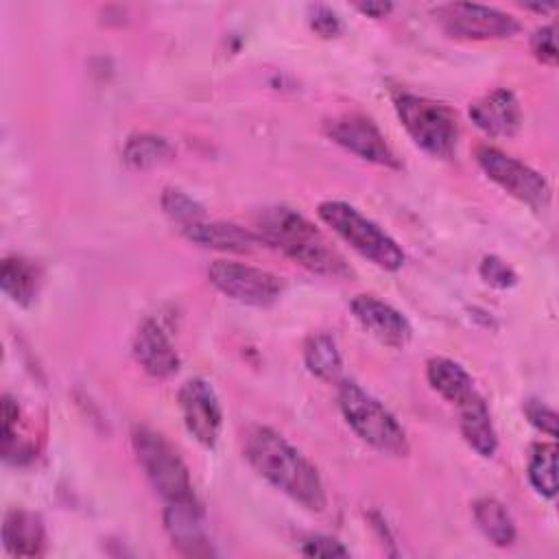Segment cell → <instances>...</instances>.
Here are the masks:
<instances>
[{
    "instance_id": "1",
    "label": "cell",
    "mask_w": 559,
    "mask_h": 559,
    "mask_svg": "<svg viewBox=\"0 0 559 559\" xmlns=\"http://www.w3.org/2000/svg\"><path fill=\"white\" fill-rule=\"evenodd\" d=\"M242 454L266 483L304 509H325L328 498L319 469L277 430L269 426L247 428L242 435Z\"/></svg>"
},
{
    "instance_id": "2",
    "label": "cell",
    "mask_w": 559,
    "mask_h": 559,
    "mask_svg": "<svg viewBox=\"0 0 559 559\" xmlns=\"http://www.w3.org/2000/svg\"><path fill=\"white\" fill-rule=\"evenodd\" d=\"M255 234L262 245L280 249L304 269L323 277H349L352 269L332 247L323 231L293 207H264L255 218Z\"/></svg>"
},
{
    "instance_id": "3",
    "label": "cell",
    "mask_w": 559,
    "mask_h": 559,
    "mask_svg": "<svg viewBox=\"0 0 559 559\" xmlns=\"http://www.w3.org/2000/svg\"><path fill=\"white\" fill-rule=\"evenodd\" d=\"M338 406L360 441L389 456L408 454V439L395 415L360 384L343 380L338 386Z\"/></svg>"
},
{
    "instance_id": "4",
    "label": "cell",
    "mask_w": 559,
    "mask_h": 559,
    "mask_svg": "<svg viewBox=\"0 0 559 559\" xmlns=\"http://www.w3.org/2000/svg\"><path fill=\"white\" fill-rule=\"evenodd\" d=\"M319 218L343 238L354 251L367 258L371 264L384 271H400L404 266V251L395 238H391L378 223L360 214L345 201H323L317 207Z\"/></svg>"
},
{
    "instance_id": "5",
    "label": "cell",
    "mask_w": 559,
    "mask_h": 559,
    "mask_svg": "<svg viewBox=\"0 0 559 559\" xmlns=\"http://www.w3.org/2000/svg\"><path fill=\"white\" fill-rule=\"evenodd\" d=\"M131 445L144 476L164 504L197 500L188 465L162 432L148 426H133Z\"/></svg>"
},
{
    "instance_id": "6",
    "label": "cell",
    "mask_w": 559,
    "mask_h": 559,
    "mask_svg": "<svg viewBox=\"0 0 559 559\" xmlns=\"http://www.w3.org/2000/svg\"><path fill=\"white\" fill-rule=\"evenodd\" d=\"M393 105L402 127L421 151L439 159L452 157L459 140V118L445 103L402 92Z\"/></svg>"
},
{
    "instance_id": "7",
    "label": "cell",
    "mask_w": 559,
    "mask_h": 559,
    "mask_svg": "<svg viewBox=\"0 0 559 559\" xmlns=\"http://www.w3.org/2000/svg\"><path fill=\"white\" fill-rule=\"evenodd\" d=\"M476 162L496 186L520 203L533 210H546L550 205L552 192L546 177L518 157H511L496 146L480 144L476 148Z\"/></svg>"
},
{
    "instance_id": "8",
    "label": "cell",
    "mask_w": 559,
    "mask_h": 559,
    "mask_svg": "<svg viewBox=\"0 0 559 559\" xmlns=\"http://www.w3.org/2000/svg\"><path fill=\"white\" fill-rule=\"evenodd\" d=\"M207 280L225 297L253 308L273 306L284 288L277 275L234 260H214L207 266Z\"/></svg>"
},
{
    "instance_id": "9",
    "label": "cell",
    "mask_w": 559,
    "mask_h": 559,
    "mask_svg": "<svg viewBox=\"0 0 559 559\" xmlns=\"http://www.w3.org/2000/svg\"><path fill=\"white\" fill-rule=\"evenodd\" d=\"M435 15L443 31L456 39H504L522 28L515 15L476 2L441 4Z\"/></svg>"
},
{
    "instance_id": "10",
    "label": "cell",
    "mask_w": 559,
    "mask_h": 559,
    "mask_svg": "<svg viewBox=\"0 0 559 559\" xmlns=\"http://www.w3.org/2000/svg\"><path fill=\"white\" fill-rule=\"evenodd\" d=\"M325 135L343 146L345 151L358 155L365 162L384 166V168H402V162L397 159L395 151L386 142L384 133L378 129V124L362 116V114H343L325 122Z\"/></svg>"
},
{
    "instance_id": "11",
    "label": "cell",
    "mask_w": 559,
    "mask_h": 559,
    "mask_svg": "<svg viewBox=\"0 0 559 559\" xmlns=\"http://www.w3.org/2000/svg\"><path fill=\"white\" fill-rule=\"evenodd\" d=\"M186 430L203 448H214L223 428V408L214 386L203 378H190L177 393Z\"/></svg>"
},
{
    "instance_id": "12",
    "label": "cell",
    "mask_w": 559,
    "mask_h": 559,
    "mask_svg": "<svg viewBox=\"0 0 559 559\" xmlns=\"http://www.w3.org/2000/svg\"><path fill=\"white\" fill-rule=\"evenodd\" d=\"M349 310L354 319L362 325V330L382 345L393 349H402L408 345L413 328L408 319L391 304L378 299L376 295H356L349 301Z\"/></svg>"
},
{
    "instance_id": "13",
    "label": "cell",
    "mask_w": 559,
    "mask_h": 559,
    "mask_svg": "<svg viewBox=\"0 0 559 559\" xmlns=\"http://www.w3.org/2000/svg\"><path fill=\"white\" fill-rule=\"evenodd\" d=\"M131 352L135 362L157 380H166L179 371V354L175 345L170 343L168 334L162 330V325L155 319H144L131 343Z\"/></svg>"
},
{
    "instance_id": "14",
    "label": "cell",
    "mask_w": 559,
    "mask_h": 559,
    "mask_svg": "<svg viewBox=\"0 0 559 559\" xmlns=\"http://www.w3.org/2000/svg\"><path fill=\"white\" fill-rule=\"evenodd\" d=\"M164 528L179 552L188 557L212 555L205 533V515L199 500L164 504Z\"/></svg>"
},
{
    "instance_id": "15",
    "label": "cell",
    "mask_w": 559,
    "mask_h": 559,
    "mask_svg": "<svg viewBox=\"0 0 559 559\" xmlns=\"http://www.w3.org/2000/svg\"><path fill=\"white\" fill-rule=\"evenodd\" d=\"M472 122L493 138H511L522 127V109L511 90H493L469 105Z\"/></svg>"
},
{
    "instance_id": "16",
    "label": "cell",
    "mask_w": 559,
    "mask_h": 559,
    "mask_svg": "<svg viewBox=\"0 0 559 559\" xmlns=\"http://www.w3.org/2000/svg\"><path fill=\"white\" fill-rule=\"evenodd\" d=\"M2 546L13 557H41L48 548L41 515L28 509H9L2 520Z\"/></svg>"
},
{
    "instance_id": "17",
    "label": "cell",
    "mask_w": 559,
    "mask_h": 559,
    "mask_svg": "<svg viewBox=\"0 0 559 559\" xmlns=\"http://www.w3.org/2000/svg\"><path fill=\"white\" fill-rule=\"evenodd\" d=\"M456 411H459V428L465 443L483 459L493 456L498 450V435H496L485 397L476 391L465 402H461Z\"/></svg>"
},
{
    "instance_id": "18",
    "label": "cell",
    "mask_w": 559,
    "mask_h": 559,
    "mask_svg": "<svg viewBox=\"0 0 559 559\" xmlns=\"http://www.w3.org/2000/svg\"><path fill=\"white\" fill-rule=\"evenodd\" d=\"M181 234L199 247L231 251V253H247V251H253L258 245H262L255 231H249L234 223H221V221H207V218L190 227H183Z\"/></svg>"
},
{
    "instance_id": "19",
    "label": "cell",
    "mask_w": 559,
    "mask_h": 559,
    "mask_svg": "<svg viewBox=\"0 0 559 559\" xmlns=\"http://www.w3.org/2000/svg\"><path fill=\"white\" fill-rule=\"evenodd\" d=\"M426 378L428 384L454 406H459L461 402L476 393L474 380L465 371V367L445 356H435L426 362Z\"/></svg>"
},
{
    "instance_id": "20",
    "label": "cell",
    "mask_w": 559,
    "mask_h": 559,
    "mask_svg": "<svg viewBox=\"0 0 559 559\" xmlns=\"http://www.w3.org/2000/svg\"><path fill=\"white\" fill-rule=\"evenodd\" d=\"M39 282H41V273L37 264H33L31 260L20 255H9L2 260L0 288L13 304L22 308L31 306L33 299L37 297Z\"/></svg>"
},
{
    "instance_id": "21",
    "label": "cell",
    "mask_w": 559,
    "mask_h": 559,
    "mask_svg": "<svg viewBox=\"0 0 559 559\" xmlns=\"http://www.w3.org/2000/svg\"><path fill=\"white\" fill-rule=\"evenodd\" d=\"M472 511H474V520H476L478 528L493 546L504 548L515 542V537H518L515 522H513L509 509L500 500L478 498L472 504Z\"/></svg>"
},
{
    "instance_id": "22",
    "label": "cell",
    "mask_w": 559,
    "mask_h": 559,
    "mask_svg": "<svg viewBox=\"0 0 559 559\" xmlns=\"http://www.w3.org/2000/svg\"><path fill=\"white\" fill-rule=\"evenodd\" d=\"M304 362L308 371L325 382H336L343 373V358L336 341L325 332H314L304 343Z\"/></svg>"
},
{
    "instance_id": "23",
    "label": "cell",
    "mask_w": 559,
    "mask_h": 559,
    "mask_svg": "<svg viewBox=\"0 0 559 559\" xmlns=\"http://www.w3.org/2000/svg\"><path fill=\"white\" fill-rule=\"evenodd\" d=\"M173 146L166 138L159 135H151V133H140V135H131L122 148V159L135 168V170H144V168H153L162 162H168L173 157Z\"/></svg>"
},
{
    "instance_id": "24",
    "label": "cell",
    "mask_w": 559,
    "mask_h": 559,
    "mask_svg": "<svg viewBox=\"0 0 559 559\" xmlns=\"http://www.w3.org/2000/svg\"><path fill=\"white\" fill-rule=\"evenodd\" d=\"M557 445L537 443L528 456V480L533 489L544 498L557 496Z\"/></svg>"
},
{
    "instance_id": "25",
    "label": "cell",
    "mask_w": 559,
    "mask_h": 559,
    "mask_svg": "<svg viewBox=\"0 0 559 559\" xmlns=\"http://www.w3.org/2000/svg\"><path fill=\"white\" fill-rule=\"evenodd\" d=\"M162 210L175 225H179V229L205 221V207L199 201H194L190 194H186L177 188L164 190Z\"/></svg>"
},
{
    "instance_id": "26",
    "label": "cell",
    "mask_w": 559,
    "mask_h": 559,
    "mask_svg": "<svg viewBox=\"0 0 559 559\" xmlns=\"http://www.w3.org/2000/svg\"><path fill=\"white\" fill-rule=\"evenodd\" d=\"M478 273L489 286L500 288V290H507V288L518 284L515 271L498 255H485L478 264Z\"/></svg>"
},
{
    "instance_id": "27",
    "label": "cell",
    "mask_w": 559,
    "mask_h": 559,
    "mask_svg": "<svg viewBox=\"0 0 559 559\" xmlns=\"http://www.w3.org/2000/svg\"><path fill=\"white\" fill-rule=\"evenodd\" d=\"M531 52L539 63L557 66V26H539L531 37Z\"/></svg>"
},
{
    "instance_id": "28",
    "label": "cell",
    "mask_w": 559,
    "mask_h": 559,
    "mask_svg": "<svg viewBox=\"0 0 559 559\" xmlns=\"http://www.w3.org/2000/svg\"><path fill=\"white\" fill-rule=\"evenodd\" d=\"M308 22H310V28L321 37H336L343 31V24H341V17L336 15V11H332L325 4H310Z\"/></svg>"
},
{
    "instance_id": "29",
    "label": "cell",
    "mask_w": 559,
    "mask_h": 559,
    "mask_svg": "<svg viewBox=\"0 0 559 559\" xmlns=\"http://www.w3.org/2000/svg\"><path fill=\"white\" fill-rule=\"evenodd\" d=\"M299 552L306 557H349V548L328 535H314L304 539Z\"/></svg>"
},
{
    "instance_id": "30",
    "label": "cell",
    "mask_w": 559,
    "mask_h": 559,
    "mask_svg": "<svg viewBox=\"0 0 559 559\" xmlns=\"http://www.w3.org/2000/svg\"><path fill=\"white\" fill-rule=\"evenodd\" d=\"M524 413L528 417V421L539 430V432H546L548 437H557V413L546 406L544 402L539 400H528L524 404Z\"/></svg>"
},
{
    "instance_id": "31",
    "label": "cell",
    "mask_w": 559,
    "mask_h": 559,
    "mask_svg": "<svg viewBox=\"0 0 559 559\" xmlns=\"http://www.w3.org/2000/svg\"><path fill=\"white\" fill-rule=\"evenodd\" d=\"M356 9L369 17H384L393 11V4L391 2H360V4H356Z\"/></svg>"
},
{
    "instance_id": "32",
    "label": "cell",
    "mask_w": 559,
    "mask_h": 559,
    "mask_svg": "<svg viewBox=\"0 0 559 559\" xmlns=\"http://www.w3.org/2000/svg\"><path fill=\"white\" fill-rule=\"evenodd\" d=\"M526 9H533V11H539V13H546V11H552L555 4H524Z\"/></svg>"
}]
</instances>
